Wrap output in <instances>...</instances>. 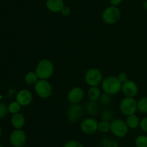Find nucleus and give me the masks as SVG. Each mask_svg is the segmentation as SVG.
<instances>
[{
	"instance_id": "obj_1",
	"label": "nucleus",
	"mask_w": 147,
	"mask_h": 147,
	"mask_svg": "<svg viewBox=\"0 0 147 147\" xmlns=\"http://www.w3.org/2000/svg\"><path fill=\"white\" fill-rule=\"evenodd\" d=\"M100 86L104 93L112 96L117 95L121 91L122 84L119 82L116 76H109L103 78Z\"/></svg>"
},
{
	"instance_id": "obj_2",
	"label": "nucleus",
	"mask_w": 147,
	"mask_h": 147,
	"mask_svg": "<svg viewBox=\"0 0 147 147\" xmlns=\"http://www.w3.org/2000/svg\"><path fill=\"white\" fill-rule=\"evenodd\" d=\"M54 70V65L53 62L49 59H43L37 63L34 71L38 76L39 79L47 80L52 77Z\"/></svg>"
},
{
	"instance_id": "obj_3",
	"label": "nucleus",
	"mask_w": 147,
	"mask_h": 147,
	"mask_svg": "<svg viewBox=\"0 0 147 147\" xmlns=\"http://www.w3.org/2000/svg\"><path fill=\"white\" fill-rule=\"evenodd\" d=\"M121 17V12L118 7L109 6L102 13V20L107 24H114L120 20Z\"/></svg>"
},
{
	"instance_id": "obj_4",
	"label": "nucleus",
	"mask_w": 147,
	"mask_h": 147,
	"mask_svg": "<svg viewBox=\"0 0 147 147\" xmlns=\"http://www.w3.org/2000/svg\"><path fill=\"white\" fill-rule=\"evenodd\" d=\"M34 92L41 99H48L53 94L51 84L45 79H39L34 85Z\"/></svg>"
},
{
	"instance_id": "obj_5",
	"label": "nucleus",
	"mask_w": 147,
	"mask_h": 147,
	"mask_svg": "<svg viewBox=\"0 0 147 147\" xmlns=\"http://www.w3.org/2000/svg\"><path fill=\"white\" fill-rule=\"evenodd\" d=\"M84 79L89 86H99L101 84L103 79V74L97 68H90L85 73Z\"/></svg>"
},
{
	"instance_id": "obj_6",
	"label": "nucleus",
	"mask_w": 147,
	"mask_h": 147,
	"mask_svg": "<svg viewBox=\"0 0 147 147\" xmlns=\"http://www.w3.org/2000/svg\"><path fill=\"white\" fill-rule=\"evenodd\" d=\"M119 110L125 116L134 115L137 109V101L134 97H125L121 99L119 104Z\"/></svg>"
},
{
	"instance_id": "obj_7",
	"label": "nucleus",
	"mask_w": 147,
	"mask_h": 147,
	"mask_svg": "<svg viewBox=\"0 0 147 147\" xmlns=\"http://www.w3.org/2000/svg\"><path fill=\"white\" fill-rule=\"evenodd\" d=\"M129 127L126 121L120 118L113 119L111 122L110 132L117 138H123L129 133Z\"/></svg>"
},
{
	"instance_id": "obj_8",
	"label": "nucleus",
	"mask_w": 147,
	"mask_h": 147,
	"mask_svg": "<svg viewBox=\"0 0 147 147\" xmlns=\"http://www.w3.org/2000/svg\"><path fill=\"white\" fill-rule=\"evenodd\" d=\"M98 122L97 120L92 117H88L80 122V128L82 132L87 135H92L96 133L98 131Z\"/></svg>"
},
{
	"instance_id": "obj_9",
	"label": "nucleus",
	"mask_w": 147,
	"mask_h": 147,
	"mask_svg": "<svg viewBox=\"0 0 147 147\" xmlns=\"http://www.w3.org/2000/svg\"><path fill=\"white\" fill-rule=\"evenodd\" d=\"M84 108L79 104H71L67 112V118L69 122H77L83 117Z\"/></svg>"
},
{
	"instance_id": "obj_10",
	"label": "nucleus",
	"mask_w": 147,
	"mask_h": 147,
	"mask_svg": "<svg viewBox=\"0 0 147 147\" xmlns=\"http://www.w3.org/2000/svg\"><path fill=\"white\" fill-rule=\"evenodd\" d=\"M9 141L14 147H23L27 143V135L22 129H15L10 134Z\"/></svg>"
},
{
	"instance_id": "obj_11",
	"label": "nucleus",
	"mask_w": 147,
	"mask_h": 147,
	"mask_svg": "<svg viewBox=\"0 0 147 147\" xmlns=\"http://www.w3.org/2000/svg\"><path fill=\"white\" fill-rule=\"evenodd\" d=\"M121 92L125 97L135 98L139 93V86L134 81L129 79L122 84Z\"/></svg>"
},
{
	"instance_id": "obj_12",
	"label": "nucleus",
	"mask_w": 147,
	"mask_h": 147,
	"mask_svg": "<svg viewBox=\"0 0 147 147\" xmlns=\"http://www.w3.org/2000/svg\"><path fill=\"white\" fill-rule=\"evenodd\" d=\"M85 92L80 86H74L70 89L67 95V99L70 104H79L83 99Z\"/></svg>"
},
{
	"instance_id": "obj_13",
	"label": "nucleus",
	"mask_w": 147,
	"mask_h": 147,
	"mask_svg": "<svg viewBox=\"0 0 147 147\" xmlns=\"http://www.w3.org/2000/svg\"><path fill=\"white\" fill-rule=\"evenodd\" d=\"M16 101L22 107L30 105L33 101V95L29 89H22L18 92L16 96Z\"/></svg>"
},
{
	"instance_id": "obj_14",
	"label": "nucleus",
	"mask_w": 147,
	"mask_h": 147,
	"mask_svg": "<svg viewBox=\"0 0 147 147\" xmlns=\"http://www.w3.org/2000/svg\"><path fill=\"white\" fill-rule=\"evenodd\" d=\"M45 6L50 12L60 13L65 5L63 0H46Z\"/></svg>"
},
{
	"instance_id": "obj_15",
	"label": "nucleus",
	"mask_w": 147,
	"mask_h": 147,
	"mask_svg": "<svg viewBox=\"0 0 147 147\" xmlns=\"http://www.w3.org/2000/svg\"><path fill=\"white\" fill-rule=\"evenodd\" d=\"M11 124L15 129H22L25 124V117L20 112L14 114L11 116Z\"/></svg>"
},
{
	"instance_id": "obj_16",
	"label": "nucleus",
	"mask_w": 147,
	"mask_h": 147,
	"mask_svg": "<svg viewBox=\"0 0 147 147\" xmlns=\"http://www.w3.org/2000/svg\"><path fill=\"white\" fill-rule=\"evenodd\" d=\"M86 110L90 116H96L100 111V103L98 101H88L86 105Z\"/></svg>"
},
{
	"instance_id": "obj_17",
	"label": "nucleus",
	"mask_w": 147,
	"mask_h": 147,
	"mask_svg": "<svg viewBox=\"0 0 147 147\" xmlns=\"http://www.w3.org/2000/svg\"><path fill=\"white\" fill-rule=\"evenodd\" d=\"M140 120H141L139 118V116L134 114V115H129V116L126 117V120L125 121H126L129 129L134 130L139 127Z\"/></svg>"
},
{
	"instance_id": "obj_18",
	"label": "nucleus",
	"mask_w": 147,
	"mask_h": 147,
	"mask_svg": "<svg viewBox=\"0 0 147 147\" xmlns=\"http://www.w3.org/2000/svg\"><path fill=\"white\" fill-rule=\"evenodd\" d=\"M101 94V91H100V89L98 87V86H90L87 92L89 100L93 101H98Z\"/></svg>"
},
{
	"instance_id": "obj_19",
	"label": "nucleus",
	"mask_w": 147,
	"mask_h": 147,
	"mask_svg": "<svg viewBox=\"0 0 147 147\" xmlns=\"http://www.w3.org/2000/svg\"><path fill=\"white\" fill-rule=\"evenodd\" d=\"M24 79L27 84L34 85L40 79H39L38 76H37L35 71H28L26 74Z\"/></svg>"
},
{
	"instance_id": "obj_20",
	"label": "nucleus",
	"mask_w": 147,
	"mask_h": 147,
	"mask_svg": "<svg viewBox=\"0 0 147 147\" xmlns=\"http://www.w3.org/2000/svg\"><path fill=\"white\" fill-rule=\"evenodd\" d=\"M138 111L144 114H147V97H143L137 101Z\"/></svg>"
},
{
	"instance_id": "obj_21",
	"label": "nucleus",
	"mask_w": 147,
	"mask_h": 147,
	"mask_svg": "<svg viewBox=\"0 0 147 147\" xmlns=\"http://www.w3.org/2000/svg\"><path fill=\"white\" fill-rule=\"evenodd\" d=\"M113 111L109 109H105L100 112V118L101 120L108 121V122H111L114 118H113Z\"/></svg>"
},
{
	"instance_id": "obj_22",
	"label": "nucleus",
	"mask_w": 147,
	"mask_h": 147,
	"mask_svg": "<svg viewBox=\"0 0 147 147\" xmlns=\"http://www.w3.org/2000/svg\"><path fill=\"white\" fill-rule=\"evenodd\" d=\"M111 128V122L105 120H100L98 122V131L101 133H107L110 131Z\"/></svg>"
},
{
	"instance_id": "obj_23",
	"label": "nucleus",
	"mask_w": 147,
	"mask_h": 147,
	"mask_svg": "<svg viewBox=\"0 0 147 147\" xmlns=\"http://www.w3.org/2000/svg\"><path fill=\"white\" fill-rule=\"evenodd\" d=\"M22 106L17 102V101H13V102H10L9 105H8V110L9 112L12 115L14 114L19 113L21 110Z\"/></svg>"
},
{
	"instance_id": "obj_24",
	"label": "nucleus",
	"mask_w": 147,
	"mask_h": 147,
	"mask_svg": "<svg viewBox=\"0 0 147 147\" xmlns=\"http://www.w3.org/2000/svg\"><path fill=\"white\" fill-rule=\"evenodd\" d=\"M135 146L136 147H147V135H139L135 138Z\"/></svg>"
},
{
	"instance_id": "obj_25",
	"label": "nucleus",
	"mask_w": 147,
	"mask_h": 147,
	"mask_svg": "<svg viewBox=\"0 0 147 147\" xmlns=\"http://www.w3.org/2000/svg\"><path fill=\"white\" fill-rule=\"evenodd\" d=\"M111 96L108 94L104 93L103 92V94H101L100 98L98 99V102L100 103V105H103V106H107V105H109L111 103Z\"/></svg>"
},
{
	"instance_id": "obj_26",
	"label": "nucleus",
	"mask_w": 147,
	"mask_h": 147,
	"mask_svg": "<svg viewBox=\"0 0 147 147\" xmlns=\"http://www.w3.org/2000/svg\"><path fill=\"white\" fill-rule=\"evenodd\" d=\"M9 113L8 105L4 102H0V119L4 118Z\"/></svg>"
},
{
	"instance_id": "obj_27",
	"label": "nucleus",
	"mask_w": 147,
	"mask_h": 147,
	"mask_svg": "<svg viewBox=\"0 0 147 147\" xmlns=\"http://www.w3.org/2000/svg\"><path fill=\"white\" fill-rule=\"evenodd\" d=\"M63 147H84V146L77 140H70L64 144Z\"/></svg>"
},
{
	"instance_id": "obj_28",
	"label": "nucleus",
	"mask_w": 147,
	"mask_h": 147,
	"mask_svg": "<svg viewBox=\"0 0 147 147\" xmlns=\"http://www.w3.org/2000/svg\"><path fill=\"white\" fill-rule=\"evenodd\" d=\"M116 77H117V79H119V81L121 84L124 83L126 81L129 80V76H128V74L126 72H120V73L116 76Z\"/></svg>"
},
{
	"instance_id": "obj_29",
	"label": "nucleus",
	"mask_w": 147,
	"mask_h": 147,
	"mask_svg": "<svg viewBox=\"0 0 147 147\" xmlns=\"http://www.w3.org/2000/svg\"><path fill=\"white\" fill-rule=\"evenodd\" d=\"M139 127L143 132L147 133V116L141 119Z\"/></svg>"
},
{
	"instance_id": "obj_30",
	"label": "nucleus",
	"mask_w": 147,
	"mask_h": 147,
	"mask_svg": "<svg viewBox=\"0 0 147 147\" xmlns=\"http://www.w3.org/2000/svg\"><path fill=\"white\" fill-rule=\"evenodd\" d=\"M62 15L64 16V17H67V16L70 15L71 14V10L69 7H67V6H65L63 8V10H61Z\"/></svg>"
},
{
	"instance_id": "obj_31",
	"label": "nucleus",
	"mask_w": 147,
	"mask_h": 147,
	"mask_svg": "<svg viewBox=\"0 0 147 147\" xmlns=\"http://www.w3.org/2000/svg\"><path fill=\"white\" fill-rule=\"evenodd\" d=\"M110 138H107V137H104V138H101L100 141V146H102L103 147H106L107 146L108 144H109V142L110 141Z\"/></svg>"
},
{
	"instance_id": "obj_32",
	"label": "nucleus",
	"mask_w": 147,
	"mask_h": 147,
	"mask_svg": "<svg viewBox=\"0 0 147 147\" xmlns=\"http://www.w3.org/2000/svg\"><path fill=\"white\" fill-rule=\"evenodd\" d=\"M106 147H119V146L116 141H115V140H110V141L109 142Z\"/></svg>"
},
{
	"instance_id": "obj_33",
	"label": "nucleus",
	"mask_w": 147,
	"mask_h": 147,
	"mask_svg": "<svg viewBox=\"0 0 147 147\" xmlns=\"http://www.w3.org/2000/svg\"><path fill=\"white\" fill-rule=\"evenodd\" d=\"M109 1H110L111 5L115 6V7H118V6L120 5V4H121L123 0H109Z\"/></svg>"
},
{
	"instance_id": "obj_34",
	"label": "nucleus",
	"mask_w": 147,
	"mask_h": 147,
	"mask_svg": "<svg viewBox=\"0 0 147 147\" xmlns=\"http://www.w3.org/2000/svg\"><path fill=\"white\" fill-rule=\"evenodd\" d=\"M142 7H143L145 10H146L147 11V0L144 1L143 4H142Z\"/></svg>"
},
{
	"instance_id": "obj_35",
	"label": "nucleus",
	"mask_w": 147,
	"mask_h": 147,
	"mask_svg": "<svg viewBox=\"0 0 147 147\" xmlns=\"http://www.w3.org/2000/svg\"><path fill=\"white\" fill-rule=\"evenodd\" d=\"M1 135H2V130H1V126H0V138H1Z\"/></svg>"
},
{
	"instance_id": "obj_36",
	"label": "nucleus",
	"mask_w": 147,
	"mask_h": 147,
	"mask_svg": "<svg viewBox=\"0 0 147 147\" xmlns=\"http://www.w3.org/2000/svg\"><path fill=\"white\" fill-rule=\"evenodd\" d=\"M0 147H4V146H3L2 144H0Z\"/></svg>"
}]
</instances>
